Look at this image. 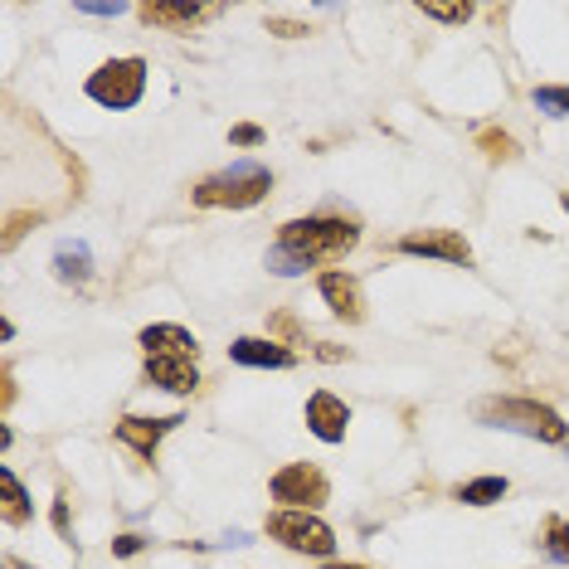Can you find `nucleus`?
Instances as JSON below:
<instances>
[{
    "mask_svg": "<svg viewBox=\"0 0 569 569\" xmlns=\"http://www.w3.org/2000/svg\"><path fill=\"white\" fill-rule=\"evenodd\" d=\"M79 10H83V15H103V20H117L122 10H127V6H122V0H113V6H79Z\"/></svg>",
    "mask_w": 569,
    "mask_h": 569,
    "instance_id": "nucleus-24",
    "label": "nucleus"
},
{
    "mask_svg": "<svg viewBox=\"0 0 569 569\" xmlns=\"http://www.w3.org/2000/svg\"><path fill=\"white\" fill-rule=\"evenodd\" d=\"M560 205H565V215H569V195H565V200H560Z\"/></svg>",
    "mask_w": 569,
    "mask_h": 569,
    "instance_id": "nucleus-27",
    "label": "nucleus"
},
{
    "mask_svg": "<svg viewBox=\"0 0 569 569\" xmlns=\"http://www.w3.org/2000/svg\"><path fill=\"white\" fill-rule=\"evenodd\" d=\"M424 15H433V20H448V24H463L467 15H473V6H424Z\"/></svg>",
    "mask_w": 569,
    "mask_h": 569,
    "instance_id": "nucleus-21",
    "label": "nucleus"
},
{
    "mask_svg": "<svg viewBox=\"0 0 569 569\" xmlns=\"http://www.w3.org/2000/svg\"><path fill=\"white\" fill-rule=\"evenodd\" d=\"M355 225H345V219H292V225H282L278 234V249L297 254L307 268L312 263H327V258H341L345 249H355Z\"/></svg>",
    "mask_w": 569,
    "mask_h": 569,
    "instance_id": "nucleus-1",
    "label": "nucleus"
},
{
    "mask_svg": "<svg viewBox=\"0 0 569 569\" xmlns=\"http://www.w3.org/2000/svg\"><path fill=\"white\" fill-rule=\"evenodd\" d=\"M54 273L64 278V282H83L93 273V254H89V244H64V249L54 254Z\"/></svg>",
    "mask_w": 569,
    "mask_h": 569,
    "instance_id": "nucleus-14",
    "label": "nucleus"
},
{
    "mask_svg": "<svg viewBox=\"0 0 569 569\" xmlns=\"http://www.w3.org/2000/svg\"><path fill=\"white\" fill-rule=\"evenodd\" d=\"M142 351L146 355H180V361H195V337L185 327H146L142 331Z\"/></svg>",
    "mask_w": 569,
    "mask_h": 569,
    "instance_id": "nucleus-12",
    "label": "nucleus"
},
{
    "mask_svg": "<svg viewBox=\"0 0 569 569\" xmlns=\"http://www.w3.org/2000/svg\"><path fill=\"white\" fill-rule=\"evenodd\" d=\"M477 418L487 428H511V433H526V438H546V443H565V424L560 414L546 410L536 400H487L477 410Z\"/></svg>",
    "mask_w": 569,
    "mask_h": 569,
    "instance_id": "nucleus-3",
    "label": "nucleus"
},
{
    "mask_svg": "<svg viewBox=\"0 0 569 569\" xmlns=\"http://www.w3.org/2000/svg\"><path fill=\"white\" fill-rule=\"evenodd\" d=\"M229 355H234L239 365H263V370H268V365H273V370H288V365L297 361L288 345H278V341H254V337H239V341L229 345Z\"/></svg>",
    "mask_w": 569,
    "mask_h": 569,
    "instance_id": "nucleus-10",
    "label": "nucleus"
},
{
    "mask_svg": "<svg viewBox=\"0 0 569 569\" xmlns=\"http://www.w3.org/2000/svg\"><path fill=\"white\" fill-rule=\"evenodd\" d=\"M501 497H506V477H477L467 487H457V501H467V506H492Z\"/></svg>",
    "mask_w": 569,
    "mask_h": 569,
    "instance_id": "nucleus-16",
    "label": "nucleus"
},
{
    "mask_svg": "<svg viewBox=\"0 0 569 569\" xmlns=\"http://www.w3.org/2000/svg\"><path fill=\"white\" fill-rule=\"evenodd\" d=\"M321 297H327L331 312H337L341 321H361V288H355V278L327 273L321 278Z\"/></svg>",
    "mask_w": 569,
    "mask_h": 569,
    "instance_id": "nucleus-13",
    "label": "nucleus"
},
{
    "mask_svg": "<svg viewBox=\"0 0 569 569\" xmlns=\"http://www.w3.org/2000/svg\"><path fill=\"white\" fill-rule=\"evenodd\" d=\"M258 142H263V132L249 127V122H244V127H234V146H258Z\"/></svg>",
    "mask_w": 569,
    "mask_h": 569,
    "instance_id": "nucleus-23",
    "label": "nucleus"
},
{
    "mask_svg": "<svg viewBox=\"0 0 569 569\" xmlns=\"http://www.w3.org/2000/svg\"><path fill=\"white\" fill-rule=\"evenodd\" d=\"M268 190H273V170H268V166H258V161H234L229 170H219V176L200 180V190H195V200H200V205L249 209V205L263 200Z\"/></svg>",
    "mask_w": 569,
    "mask_h": 569,
    "instance_id": "nucleus-2",
    "label": "nucleus"
},
{
    "mask_svg": "<svg viewBox=\"0 0 569 569\" xmlns=\"http://www.w3.org/2000/svg\"><path fill=\"white\" fill-rule=\"evenodd\" d=\"M268 268H273V273H278V278L307 273V263H302V258H297V254H288V249H278V244H273V249H268Z\"/></svg>",
    "mask_w": 569,
    "mask_h": 569,
    "instance_id": "nucleus-20",
    "label": "nucleus"
},
{
    "mask_svg": "<svg viewBox=\"0 0 569 569\" xmlns=\"http://www.w3.org/2000/svg\"><path fill=\"white\" fill-rule=\"evenodd\" d=\"M536 107L550 117H569V89H536Z\"/></svg>",
    "mask_w": 569,
    "mask_h": 569,
    "instance_id": "nucleus-19",
    "label": "nucleus"
},
{
    "mask_svg": "<svg viewBox=\"0 0 569 569\" xmlns=\"http://www.w3.org/2000/svg\"><path fill=\"white\" fill-rule=\"evenodd\" d=\"M546 550H550V560L569 565V521H560V516L546 521Z\"/></svg>",
    "mask_w": 569,
    "mask_h": 569,
    "instance_id": "nucleus-18",
    "label": "nucleus"
},
{
    "mask_svg": "<svg viewBox=\"0 0 569 569\" xmlns=\"http://www.w3.org/2000/svg\"><path fill=\"white\" fill-rule=\"evenodd\" d=\"M268 536L282 540L288 550H302V555H331V546H337V536H331V526L321 521V516L292 511V506H282V511L268 516Z\"/></svg>",
    "mask_w": 569,
    "mask_h": 569,
    "instance_id": "nucleus-5",
    "label": "nucleus"
},
{
    "mask_svg": "<svg viewBox=\"0 0 569 569\" xmlns=\"http://www.w3.org/2000/svg\"><path fill=\"white\" fill-rule=\"evenodd\" d=\"M146 93V64L142 59H113V64H103L89 79V97L103 107H137Z\"/></svg>",
    "mask_w": 569,
    "mask_h": 569,
    "instance_id": "nucleus-4",
    "label": "nucleus"
},
{
    "mask_svg": "<svg viewBox=\"0 0 569 569\" xmlns=\"http://www.w3.org/2000/svg\"><path fill=\"white\" fill-rule=\"evenodd\" d=\"M146 546L142 536H122V540H113V555H122V560H127V555H137Z\"/></svg>",
    "mask_w": 569,
    "mask_h": 569,
    "instance_id": "nucleus-25",
    "label": "nucleus"
},
{
    "mask_svg": "<svg viewBox=\"0 0 569 569\" xmlns=\"http://www.w3.org/2000/svg\"><path fill=\"white\" fill-rule=\"evenodd\" d=\"M0 492H6V521H10V526L24 521V516H30V497H24V487L15 482V473H10V467H0Z\"/></svg>",
    "mask_w": 569,
    "mask_h": 569,
    "instance_id": "nucleus-17",
    "label": "nucleus"
},
{
    "mask_svg": "<svg viewBox=\"0 0 569 569\" xmlns=\"http://www.w3.org/2000/svg\"><path fill=\"white\" fill-rule=\"evenodd\" d=\"M176 424H185V418H122L117 438L127 443V448H137V453H156V443L166 438Z\"/></svg>",
    "mask_w": 569,
    "mask_h": 569,
    "instance_id": "nucleus-11",
    "label": "nucleus"
},
{
    "mask_svg": "<svg viewBox=\"0 0 569 569\" xmlns=\"http://www.w3.org/2000/svg\"><path fill=\"white\" fill-rule=\"evenodd\" d=\"M146 24H195L200 20V6H170V0H146L142 6Z\"/></svg>",
    "mask_w": 569,
    "mask_h": 569,
    "instance_id": "nucleus-15",
    "label": "nucleus"
},
{
    "mask_svg": "<svg viewBox=\"0 0 569 569\" xmlns=\"http://www.w3.org/2000/svg\"><path fill=\"white\" fill-rule=\"evenodd\" d=\"M146 380L170 394H190L200 385V370H195V361H180V355H146Z\"/></svg>",
    "mask_w": 569,
    "mask_h": 569,
    "instance_id": "nucleus-9",
    "label": "nucleus"
},
{
    "mask_svg": "<svg viewBox=\"0 0 569 569\" xmlns=\"http://www.w3.org/2000/svg\"><path fill=\"white\" fill-rule=\"evenodd\" d=\"M482 146H492V156H511V137L501 132H482Z\"/></svg>",
    "mask_w": 569,
    "mask_h": 569,
    "instance_id": "nucleus-22",
    "label": "nucleus"
},
{
    "mask_svg": "<svg viewBox=\"0 0 569 569\" xmlns=\"http://www.w3.org/2000/svg\"><path fill=\"white\" fill-rule=\"evenodd\" d=\"M327 477H321V467L312 463H288L282 473L273 477V497L288 501L292 511H317L321 501H327Z\"/></svg>",
    "mask_w": 569,
    "mask_h": 569,
    "instance_id": "nucleus-6",
    "label": "nucleus"
},
{
    "mask_svg": "<svg viewBox=\"0 0 569 569\" xmlns=\"http://www.w3.org/2000/svg\"><path fill=\"white\" fill-rule=\"evenodd\" d=\"M345 424H351V410H345L337 394L317 390L312 400H307V428H312L321 443H341L345 438Z\"/></svg>",
    "mask_w": 569,
    "mask_h": 569,
    "instance_id": "nucleus-7",
    "label": "nucleus"
},
{
    "mask_svg": "<svg viewBox=\"0 0 569 569\" xmlns=\"http://www.w3.org/2000/svg\"><path fill=\"white\" fill-rule=\"evenodd\" d=\"M400 249H404V254H424V258H448V263H467V258H473V249H467V239H463V234H453V229L404 234Z\"/></svg>",
    "mask_w": 569,
    "mask_h": 569,
    "instance_id": "nucleus-8",
    "label": "nucleus"
},
{
    "mask_svg": "<svg viewBox=\"0 0 569 569\" xmlns=\"http://www.w3.org/2000/svg\"><path fill=\"white\" fill-rule=\"evenodd\" d=\"M331 569H365V565H331Z\"/></svg>",
    "mask_w": 569,
    "mask_h": 569,
    "instance_id": "nucleus-26",
    "label": "nucleus"
}]
</instances>
